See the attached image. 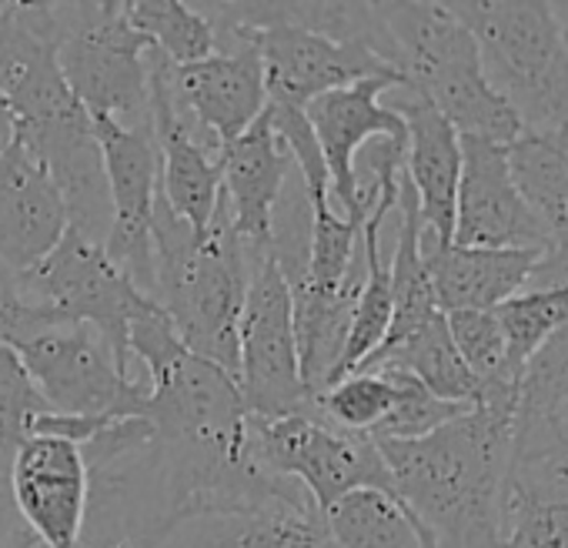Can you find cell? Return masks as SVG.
Listing matches in <instances>:
<instances>
[{"label": "cell", "mask_w": 568, "mask_h": 548, "mask_svg": "<svg viewBox=\"0 0 568 548\" xmlns=\"http://www.w3.org/2000/svg\"><path fill=\"white\" fill-rule=\"evenodd\" d=\"M398 501L438 548H495L511 475V415L471 405L412 442H375Z\"/></svg>", "instance_id": "cell-1"}, {"label": "cell", "mask_w": 568, "mask_h": 548, "mask_svg": "<svg viewBox=\"0 0 568 548\" xmlns=\"http://www.w3.org/2000/svg\"><path fill=\"white\" fill-rule=\"evenodd\" d=\"M151 244V298L194 355L237 378V325L247 295V254L231 227L224 194L207 234H194L191 224L181 221L158 194Z\"/></svg>", "instance_id": "cell-2"}, {"label": "cell", "mask_w": 568, "mask_h": 548, "mask_svg": "<svg viewBox=\"0 0 568 548\" xmlns=\"http://www.w3.org/2000/svg\"><path fill=\"white\" fill-rule=\"evenodd\" d=\"M378 58L402 78V91L425 98L458 138L508 148L521 124L488 84L481 54L448 4H375Z\"/></svg>", "instance_id": "cell-3"}, {"label": "cell", "mask_w": 568, "mask_h": 548, "mask_svg": "<svg viewBox=\"0 0 568 548\" xmlns=\"http://www.w3.org/2000/svg\"><path fill=\"white\" fill-rule=\"evenodd\" d=\"M28 31L44 38L91 118L151 134V44L114 4H18Z\"/></svg>", "instance_id": "cell-4"}, {"label": "cell", "mask_w": 568, "mask_h": 548, "mask_svg": "<svg viewBox=\"0 0 568 548\" xmlns=\"http://www.w3.org/2000/svg\"><path fill=\"white\" fill-rule=\"evenodd\" d=\"M448 11L475 38L481 71L515 111L521 131H568V51L551 21V8L458 0Z\"/></svg>", "instance_id": "cell-5"}, {"label": "cell", "mask_w": 568, "mask_h": 548, "mask_svg": "<svg viewBox=\"0 0 568 548\" xmlns=\"http://www.w3.org/2000/svg\"><path fill=\"white\" fill-rule=\"evenodd\" d=\"M197 11L211 21L217 38H237L257 54L267 104L305 111L322 94L368 78L395 81L402 91V78L368 48L298 28L281 14V4H197Z\"/></svg>", "instance_id": "cell-6"}, {"label": "cell", "mask_w": 568, "mask_h": 548, "mask_svg": "<svg viewBox=\"0 0 568 548\" xmlns=\"http://www.w3.org/2000/svg\"><path fill=\"white\" fill-rule=\"evenodd\" d=\"M247 451L267 475L298 481L322 515L352 491L395 495L375 438L345 432L315 408L277 418L247 415Z\"/></svg>", "instance_id": "cell-7"}, {"label": "cell", "mask_w": 568, "mask_h": 548, "mask_svg": "<svg viewBox=\"0 0 568 548\" xmlns=\"http://www.w3.org/2000/svg\"><path fill=\"white\" fill-rule=\"evenodd\" d=\"M28 298L54 312L61 325L91 328L111 352L121 375H131V328L158 302H151L128 274L108 257L104 244L68 227L58 247L21 274Z\"/></svg>", "instance_id": "cell-8"}, {"label": "cell", "mask_w": 568, "mask_h": 548, "mask_svg": "<svg viewBox=\"0 0 568 548\" xmlns=\"http://www.w3.org/2000/svg\"><path fill=\"white\" fill-rule=\"evenodd\" d=\"M247 254V295L237 325V388L247 415L277 418L312 408V395L302 382L295 302L277 251Z\"/></svg>", "instance_id": "cell-9"}, {"label": "cell", "mask_w": 568, "mask_h": 548, "mask_svg": "<svg viewBox=\"0 0 568 548\" xmlns=\"http://www.w3.org/2000/svg\"><path fill=\"white\" fill-rule=\"evenodd\" d=\"M54 415L121 422L141 418L144 385L121 375L108 345L84 325H54L11 345Z\"/></svg>", "instance_id": "cell-10"}, {"label": "cell", "mask_w": 568, "mask_h": 548, "mask_svg": "<svg viewBox=\"0 0 568 548\" xmlns=\"http://www.w3.org/2000/svg\"><path fill=\"white\" fill-rule=\"evenodd\" d=\"M385 91H398V84L385 81V78H368L352 88L322 94L318 101H312L305 108V118L318 138V148H322V158L328 168L332 194L345 207V217L355 224H365V217L378 204V191H382L378 181H368V187H362L358 168H355L358 151L372 138L408 144L405 118L392 104H382Z\"/></svg>", "instance_id": "cell-11"}, {"label": "cell", "mask_w": 568, "mask_h": 548, "mask_svg": "<svg viewBox=\"0 0 568 548\" xmlns=\"http://www.w3.org/2000/svg\"><path fill=\"white\" fill-rule=\"evenodd\" d=\"M104 158L111 194V231L104 241L108 257L151 298L154 292V244L151 221L158 204V148L151 134L128 131L108 118H91ZM154 302V298H151Z\"/></svg>", "instance_id": "cell-12"}, {"label": "cell", "mask_w": 568, "mask_h": 548, "mask_svg": "<svg viewBox=\"0 0 568 548\" xmlns=\"http://www.w3.org/2000/svg\"><path fill=\"white\" fill-rule=\"evenodd\" d=\"M8 491L18 518L44 548H78L84 541L91 471L81 445L54 435H31L11 458Z\"/></svg>", "instance_id": "cell-13"}, {"label": "cell", "mask_w": 568, "mask_h": 548, "mask_svg": "<svg viewBox=\"0 0 568 548\" xmlns=\"http://www.w3.org/2000/svg\"><path fill=\"white\" fill-rule=\"evenodd\" d=\"M168 91L181 118L207 148L241 138L267 108L257 54L237 38H217V54L194 64H168Z\"/></svg>", "instance_id": "cell-14"}, {"label": "cell", "mask_w": 568, "mask_h": 548, "mask_svg": "<svg viewBox=\"0 0 568 548\" xmlns=\"http://www.w3.org/2000/svg\"><path fill=\"white\" fill-rule=\"evenodd\" d=\"M452 244L488 251H545L548 231L518 194L501 144L462 138V177Z\"/></svg>", "instance_id": "cell-15"}, {"label": "cell", "mask_w": 568, "mask_h": 548, "mask_svg": "<svg viewBox=\"0 0 568 548\" xmlns=\"http://www.w3.org/2000/svg\"><path fill=\"white\" fill-rule=\"evenodd\" d=\"M231 227L244 251L274 247V211L292 171V154L261 114L241 138L217 148Z\"/></svg>", "instance_id": "cell-16"}, {"label": "cell", "mask_w": 568, "mask_h": 548, "mask_svg": "<svg viewBox=\"0 0 568 548\" xmlns=\"http://www.w3.org/2000/svg\"><path fill=\"white\" fill-rule=\"evenodd\" d=\"M68 207L41 161L14 141L0 154V267L31 274L64 237Z\"/></svg>", "instance_id": "cell-17"}, {"label": "cell", "mask_w": 568, "mask_h": 548, "mask_svg": "<svg viewBox=\"0 0 568 548\" xmlns=\"http://www.w3.org/2000/svg\"><path fill=\"white\" fill-rule=\"evenodd\" d=\"M392 108L405 118L408 128L405 177L418 197L422 224L435 241L452 244L455 197L462 177V138L425 98L412 91H405V98Z\"/></svg>", "instance_id": "cell-18"}, {"label": "cell", "mask_w": 568, "mask_h": 548, "mask_svg": "<svg viewBox=\"0 0 568 548\" xmlns=\"http://www.w3.org/2000/svg\"><path fill=\"white\" fill-rule=\"evenodd\" d=\"M538 254L541 251H488L442 244L428 231H422V257L442 315L495 312L498 305L525 292Z\"/></svg>", "instance_id": "cell-19"}, {"label": "cell", "mask_w": 568, "mask_h": 548, "mask_svg": "<svg viewBox=\"0 0 568 548\" xmlns=\"http://www.w3.org/2000/svg\"><path fill=\"white\" fill-rule=\"evenodd\" d=\"M181 528L191 531L187 548H338L312 498L277 501L247 515L201 518Z\"/></svg>", "instance_id": "cell-20"}, {"label": "cell", "mask_w": 568, "mask_h": 548, "mask_svg": "<svg viewBox=\"0 0 568 548\" xmlns=\"http://www.w3.org/2000/svg\"><path fill=\"white\" fill-rule=\"evenodd\" d=\"M395 207H398V241H395V257L388 261V271H392V325H388L382 348L398 345L402 338L415 335L422 325H428L432 318L442 315L425 257H422L425 224L418 214V197H415L405 171L398 177V204Z\"/></svg>", "instance_id": "cell-21"}, {"label": "cell", "mask_w": 568, "mask_h": 548, "mask_svg": "<svg viewBox=\"0 0 568 548\" xmlns=\"http://www.w3.org/2000/svg\"><path fill=\"white\" fill-rule=\"evenodd\" d=\"M511 181L551 244H568V131L528 134L505 148Z\"/></svg>", "instance_id": "cell-22"}, {"label": "cell", "mask_w": 568, "mask_h": 548, "mask_svg": "<svg viewBox=\"0 0 568 548\" xmlns=\"http://www.w3.org/2000/svg\"><path fill=\"white\" fill-rule=\"evenodd\" d=\"M405 372L415 382H422L435 398L452 402V405H478V382L468 372V365L462 362L452 335H448V322L445 315L432 318L428 325H422L415 335L402 338L392 348L375 352L358 372Z\"/></svg>", "instance_id": "cell-23"}, {"label": "cell", "mask_w": 568, "mask_h": 548, "mask_svg": "<svg viewBox=\"0 0 568 548\" xmlns=\"http://www.w3.org/2000/svg\"><path fill=\"white\" fill-rule=\"evenodd\" d=\"M338 548H438L418 518L385 491H352L325 511Z\"/></svg>", "instance_id": "cell-24"}, {"label": "cell", "mask_w": 568, "mask_h": 548, "mask_svg": "<svg viewBox=\"0 0 568 548\" xmlns=\"http://www.w3.org/2000/svg\"><path fill=\"white\" fill-rule=\"evenodd\" d=\"M124 21L174 68L217 54V34L197 4L181 0H121Z\"/></svg>", "instance_id": "cell-25"}, {"label": "cell", "mask_w": 568, "mask_h": 548, "mask_svg": "<svg viewBox=\"0 0 568 548\" xmlns=\"http://www.w3.org/2000/svg\"><path fill=\"white\" fill-rule=\"evenodd\" d=\"M495 318L501 325L508 362L521 375L528 358L555 338L561 328H568V288L551 292H518L505 305L495 308Z\"/></svg>", "instance_id": "cell-26"}, {"label": "cell", "mask_w": 568, "mask_h": 548, "mask_svg": "<svg viewBox=\"0 0 568 548\" xmlns=\"http://www.w3.org/2000/svg\"><path fill=\"white\" fill-rule=\"evenodd\" d=\"M398 405V382L388 372H352L325 388L312 408L332 425L358 435H372Z\"/></svg>", "instance_id": "cell-27"}, {"label": "cell", "mask_w": 568, "mask_h": 548, "mask_svg": "<svg viewBox=\"0 0 568 548\" xmlns=\"http://www.w3.org/2000/svg\"><path fill=\"white\" fill-rule=\"evenodd\" d=\"M501 541L508 548H568V498L505 491Z\"/></svg>", "instance_id": "cell-28"}, {"label": "cell", "mask_w": 568, "mask_h": 548, "mask_svg": "<svg viewBox=\"0 0 568 548\" xmlns=\"http://www.w3.org/2000/svg\"><path fill=\"white\" fill-rule=\"evenodd\" d=\"M508 491L528 498H568V455L531 468H511Z\"/></svg>", "instance_id": "cell-29"}, {"label": "cell", "mask_w": 568, "mask_h": 548, "mask_svg": "<svg viewBox=\"0 0 568 548\" xmlns=\"http://www.w3.org/2000/svg\"><path fill=\"white\" fill-rule=\"evenodd\" d=\"M0 548H44V541L18 518L14 508L0 511Z\"/></svg>", "instance_id": "cell-30"}, {"label": "cell", "mask_w": 568, "mask_h": 548, "mask_svg": "<svg viewBox=\"0 0 568 548\" xmlns=\"http://www.w3.org/2000/svg\"><path fill=\"white\" fill-rule=\"evenodd\" d=\"M548 8H551V21L558 28V38H561V44L568 51V4H548Z\"/></svg>", "instance_id": "cell-31"}, {"label": "cell", "mask_w": 568, "mask_h": 548, "mask_svg": "<svg viewBox=\"0 0 568 548\" xmlns=\"http://www.w3.org/2000/svg\"><path fill=\"white\" fill-rule=\"evenodd\" d=\"M78 548H144V545L124 535V538H104V541H81Z\"/></svg>", "instance_id": "cell-32"}, {"label": "cell", "mask_w": 568, "mask_h": 548, "mask_svg": "<svg viewBox=\"0 0 568 548\" xmlns=\"http://www.w3.org/2000/svg\"><path fill=\"white\" fill-rule=\"evenodd\" d=\"M558 435H561V445L568 448V402H565V408L558 415Z\"/></svg>", "instance_id": "cell-33"}, {"label": "cell", "mask_w": 568, "mask_h": 548, "mask_svg": "<svg viewBox=\"0 0 568 548\" xmlns=\"http://www.w3.org/2000/svg\"><path fill=\"white\" fill-rule=\"evenodd\" d=\"M0 508H14V505L11 501H0Z\"/></svg>", "instance_id": "cell-34"}]
</instances>
